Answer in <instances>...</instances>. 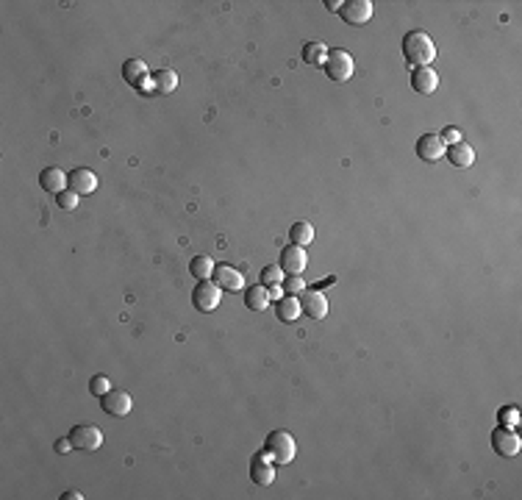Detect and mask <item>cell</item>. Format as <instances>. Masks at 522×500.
<instances>
[{
	"label": "cell",
	"mask_w": 522,
	"mask_h": 500,
	"mask_svg": "<svg viewBox=\"0 0 522 500\" xmlns=\"http://www.w3.org/2000/svg\"><path fill=\"white\" fill-rule=\"evenodd\" d=\"M403 56L411 67H428L436 59V45L425 31H408L403 36Z\"/></svg>",
	"instance_id": "cell-1"
},
{
	"label": "cell",
	"mask_w": 522,
	"mask_h": 500,
	"mask_svg": "<svg viewBox=\"0 0 522 500\" xmlns=\"http://www.w3.org/2000/svg\"><path fill=\"white\" fill-rule=\"evenodd\" d=\"M264 453L275 462V464H289L297 453L295 447V439L289 431H270L267 439H264Z\"/></svg>",
	"instance_id": "cell-2"
},
{
	"label": "cell",
	"mask_w": 522,
	"mask_h": 500,
	"mask_svg": "<svg viewBox=\"0 0 522 500\" xmlns=\"http://www.w3.org/2000/svg\"><path fill=\"white\" fill-rule=\"evenodd\" d=\"M325 75L331 78V81H350V75H353V56L347 53V50H342V47H334V50H328V59H325Z\"/></svg>",
	"instance_id": "cell-3"
},
{
	"label": "cell",
	"mask_w": 522,
	"mask_h": 500,
	"mask_svg": "<svg viewBox=\"0 0 522 500\" xmlns=\"http://www.w3.org/2000/svg\"><path fill=\"white\" fill-rule=\"evenodd\" d=\"M223 300V289L217 286V281H197L195 292H192V303L197 312H214Z\"/></svg>",
	"instance_id": "cell-4"
},
{
	"label": "cell",
	"mask_w": 522,
	"mask_h": 500,
	"mask_svg": "<svg viewBox=\"0 0 522 500\" xmlns=\"http://www.w3.org/2000/svg\"><path fill=\"white\" fill-rule=\"evenodd\" d=\"M300 312H306V317H311V320L328 317V297L317 289H303L300 292Z\"/></svg>",
	"instance_id": "cell-5"
},
{
	"label": "cell",
	"mask_w": 522,
	"mask_h": 500,
	"mask_svg": "<svg viewBox=\"0 0 522 500\" xmlns=\"http://www.w3.org/2000/svg\"><path fill=\"white\" fill-rule=\"evenodd\" d=\"M373 12H375V6L370 3V0H350V3H342L339 17L347 25H364V23L373 20Z\"/></svg>",
	"instance_id": "cell-6"
},
{
	"label": "cell",
	"mask_w": 522,
	"mask_h": 500,
	"mask_svg": "<svg viewBox=\"0 0 522 500\" xmlns=\"http://www.w3.org/2000/svg\"><path fill=\"white\" fill-rule=\"evenodd\" d=\"M308 267V256H306V247L297 245H286L281 250V270L286 275H303Z\"/></svg>",
	"instance_id": "cell-7"
},
{
	"label": "cell",
	"mask_w": 522,
	"mask_h": 500,
	"mask_svg": "<svg viewBox=\"0 0 522 500\" xmlns=\"http://www.w3.org/2000/svg\"><path fill=\"white\" fill-rule=\"evenodd\" d=\"M519 447H522V442H519V436L511 428L500 425V428L492 431V450H495L497 456H517Z\"/></svg>",
	"instance_id": "cell-8"
},
{
	"label": "cell",
	"mask_w": 522,
	"mask_h": 500,
	"mask_svg": "<svg viewBox=\"0 0 522 500\" xmlns=\"http://www.w3.org/2000/svg\"><path fill=\"white\" fill-rule=\"evenodd\" d=\"M250 478H253V484H258V486H270V484L275 481L273 459L264 453V450H258V453L250 459Z\"/></svg>",
	"instance_id": "cell-9"
},
{
	"label": "cell",
	"mask_w": 522,
	"mask_h": 500,
	"mask_svg": "<svg viewBox=\"0 0 522 500\" xmlns=\"http://www.w3.org/2000/svg\"><path fill=\"white\" fill-rule=\"evenodd\" d=\"M100 406H103V412H109V414H114V417H125V414L134 409V400H131L128 392L112 389V392H106V395L100 397Z\"/></svg>",
	"instance_id": "cell-10"
},
{
	"label": "cell",
	"mask_w": 522,
	"mask_h": 500,
	"mask_svg": "<svg viewBox=\"0 0 522 500\" xmlns=\"http://www.w3.org/2000/svg\"><path fill=\"white\" fill-rule=\"evenodd\" d=\"M445 150H447V145L442 142L439 134H423L417 139V156L423 162H439L445 156Z\"/></svg>",
	"instance_id": "cell-11"
},
{
	"label": "cell",
	"mask_w": 522,
	"mask_h": 500,
	"mask_svg": "<svg viewBox=\"0 0 522 500\" xmlns=\"http://www.w3.org/2000/svg\"><path fill=\"white\" fill-rule=\"evenodd\" d=\"M70 439L75 450H97L103 445V434L97 425H75L70 431Z\"/></svg>",
	"instance_id": "cell-12"
},
{
	"label": "cell",
	"mask_w": 522,
	"mask_h": 500,
	"mask_svg": "<svg viewBox=\"0 0 522 500\" xmlns=\"http://www.w3.org/2000/svg\"><path fill=\"white\" fill-rule=\"evenodd\" d=\"M39 186L45 192H50V195H59V192L70 189V175L64 170H59V167H45L39 173Z\"/></svg>",
	"instance_id": "cell-13"
},
{
	"label": "cell",
	"mask_w": 522,
	"mask_h": 500,
	"mask_svg": "<svg viewBox=\"0 0 522 500\" xmlns=\"http://www.w3.org/2000/svg\"><path fill=\"white\" fill-rule=\"evenodd\" d=\"M411 86H414V92H420V95H434L439 89V73L431 70V67H414Z\"/></svg>",
	"instance_id": "cell-14"
},
{
	"label": "cell",
	"mask_w": 522,
	"mask_h": 500,
	"mask_svg": "<svg viewBox=\"0 0 522 500\" xmlns=\"http://www.w3.org/2000/svg\"><path fill=\"white\" fill-rule=\"evenodd\" d=\"M214 281H217L220 289H228V292H239L245 286L242 273L236 267H231V264H217L214 267Z\"/></svg>",
	"instance_id": "cell-15"
},
{
	"label": "cell",
	"mask_w": 522,
	"mask_h": 500,
	"mask_svg": "<svg viewBox=\"0 0 522 500\" xmlns=\"http://www.w3.org/2000/svg\"><path fill=\"white\" fill-rule=\"evenodd\" d=\"M445 153H447L450 164H453V167H461V170L473 167V162H475V150H473V145H467L464 139L456 142V145H450V147L445 150Z\"/></svg>",
	"instance_id": "cell-16"
},
{
	"label": "cell",
	"mask_w": 522,
	"mask_h": 500,
	"mask_svg": "<svg viewBox=\"0 0 522 500\" xmlns=\"http://www.w3.org/2000/svg\"><path fill=\"white\" fill-rule=\"evenodd\" d=\"M70 189L78 192V195H92V192L97 189V175H95L92 170L78 167V170L70 173Z\"/></svg>",
	"instance_id": "cell-17"
},
{
	"label": "cell",
	"mask_w": 522,
	"mask_h": 500,
	"mask_svg": "<svg viewBox=\"0 0 522 500\" xmlns=\"http://www.w3.org/2000/svg\"><path fill=\"white\" fill-rule=\"evenodd\" d=\"M245 306H247L250 312H264V309L270 306V289H267L264 284L250 286V289L245 292Z\"/></svg>",
	"instance_id": "cell-18"
},
{
	"label": "cell",
	"mask_w": 522,
	"mask_h": 500,
	"mask_svg": "<svg viewBox=\"0 0 522 500\" xmlns=\"http://www.w3.org/2000/svg\"><path fill=\"white\" fill-rule=\"evenodd\" d=\"M328 59V47L323 42H306L303 45V62L311 67H323Z\"/></svg>",
	"instance_id": "cell-19"
},
{
	"label": "cell",
	"mask_w": 522,
	"mask_h": 500,
	"mask_svg": "<svg viewBox=\"0 0 522 500\" xmlns=\"http://www.w3.org/2000/svg\"><path fill=\"white\" fill-rule=\"evenodd\" d=\"M300 317V297H295V295H284L281 300H278V320H284V323H295Z\"/></svg>",
	"instance_id": "cell-20"
},
{
	"label": "cell",
	"mask_w": 522,
	"mask_h": 500,
	"mask_svg": "<svg viewBox=\"0 0 522 500\" xmlns=\"http://www.w3.org/2000/svg\"><path fill=\"white\" fill-rule=\"evenodd\" d=\"M175 86H178V75L173 70H159L153 75V89L159 95H173Z\"/></svg>",
	"instance_id": "cell-21"
},
{
	"label": "cell",
	"mask_w": 522,
	"mask_h": 500,
	"mask_svg": "<svg viewBox=\"0 0 522 500\" xmlns=\"http://www.w3.org/2000/svg\"><path fill=\"white\" fill-rule=\"evenodd\" d=\"M289 239L297 247H308L311 242H314V228H311V223H295L289 228Z\"/></svg>",
	"instance_id": "cell-22"
},
{
	"label": "cell",
	"mask_w": 522,
	"mask_h": 500,
	"mask_svg": "<svg viewBox=\"0 0 522 500\" xmlns=\"http://www.w3.org/2000/svg\"><path fill=\"white\" fill-rule=\"evenodd\" d=\"M123 75H125V81L134 84V86H139L145 78H150L145 62H139V59H128V62L123 64Z\"/></svg>",
	"instance_id": "cell-23"
},
{
	"label": "cell",
	"mask_w": 522,
	"mask_h": 500,
	"mask_svg": "<svg viewBox=\"0 0 522 500\" xmlns=\"http://www.w3.org/2000/svg\"><path fill=\"white\" fill-rule=\"evenodd\" d=\"M189 273L197 278V281H208L214 275V262L208 259V256H195L192 264H189Z\"/></svg>",
	"instance_id": "cell-24"
},
{
	"label": "cell",
	"mask_w": 522,
	"mask_h": 500,
	"mask_svg": "<svg viewBox=\"0 0 522 500\" xmlns=\"http://www.w3.org/2000/svg\"><path fill=\"white\" fill-rule=\"evenodd\" d=\"M261 284H264V286L284 284V270H281V264H270V267H264V273H261Z\"/></svg>",
	"instance_id": "cell-25"
},
{
	"label": "cell",
	"mask_w": 522,
	"mask_h": 500,
	"mask_svg": "<svg viewBox=\"0 0 522 500\" xmlns=\"http://www.w3.org/2000/svg\"><path fill=\"white\" fill-rule=\"evenodd\" d=\"M78 197H81V195H78V192H73V189H64V192H59V195H56L59 206H62L64 212H73V209L78 206Z\"/></svg>",
	"instance_id": "cell-26"
},
{
	"label": "cell",
	"mask_w": 522,
	"mask_h": 500,
	"mask_svg": "<svg viewBox=\"0 0 522 500\" xmlns=\"http://www.w3.org/2000/svg\"><path fill=\"white\" fill-rule=\"evenodd\" d=\"M89 392L97 395V397H103L106 392H112V381H109L106 375H95V378L89 381Z\"/></svg>",
	"instance_id": "cell-27"
},
{
	"label": "cell",
	"mask_w": 522,
	"mask_h": 500,
	"mask_svg": "<svg viewBox=\"0 0 522 500\" xmlns=\"http://www.w3.org/2000/svg\"><path fill=\"white\" fill-rule=\"evenodd\" d=\"M497 420H500V425H506V428H514V425L519 423V412H517L514 406H506V409H500Z\"/></svg>",
	"instance_id": "cell-28"
},
{
	"label": "cell",
	"mask_w": 522,
	"mask_h": 500,
	"mask_svg": "<svg viewBox=\"0 0 522 500\" xmlns=\"http://www.w3.org/2000/svg\"><path fill=\"white\" fill-rule=\"evenodd\" d=\"M281 286H284V292H286V295H297V292H303V289H306V284H303V278H300V275H286Z\"/></svg>",
	"instance_id": "cell-29"
},
{
	"label": "cell",
	"mask_w": 522,
	"mask_h": 500,
	"mask_svg": "<svg viewBox=\"0 0 522 500\" xmlns=\"http://www.w3.org/2000/svg\"><path fill=\"white\" fill-rule=\"evenodd\" d=\"M439 136H442V142H445V145H456V142H461V139H464L458 128H445Z\"/></svg>",
	"instance_id": "cell-30"
},
{
	"label": "cell",
	"mask_w": 522,
	"mask_h": 500,
	"mask_svg": "<svg viewBox=\"0 0 522 500\" xmlns=\"http://www.w3.org/2000/svg\"><path fill=\"white\" fill-rule=\"evenodd\" d=\"M53 447H56V453H70V450H73V439H70V436H67V439H59Z\"/></svg>",
	"instance_id": "cell-31"
},
{
	"label": "cell",
	"mask_w": 522,
	"mask_h": 500,
	"mask_svg": "<svg viewBox=\"0 0 522 500\" xmlns=\"http://www.w3.org/2000/svg\"><path fill=\"white\" fill-rule=\"evenodd\" d=\"M267 289H270V300H281V297H284V295H286V292H284V286H281V284H275V286H267Z\"/></svg>",
	"instance_id": "cell-32"
},
{
	"label": "cell",
	"mask_w": 522,
	"mask_h": 500,
	"mask_svg": "<svg viewBox=\"0 0 522 500\" xmlns=\"http://www.w3.org/2000/svg\"><path fill=\"white\" fill-rule=\"evenodd\" d=\"M325 6H328L331 12H339V9H342V0H328V3H325Z\"/></svg>",
	"instance_id": "cell-33"
},
{
	"label": "cell",
	"mask_w": 522,
	"mask_h": 500,
	"mask_svg": "<svg viewBox=\"0 0 522 500\" xmlns=\"http://www.w3.org/2000/svg\"><path fill=\"white\" fill-rule=\"evenodd\" d=\"M78 497H81V495H78V492H75V489H70V492H67V495H64V500H78Z\"/></svg>",
	"instance_id": "cell-34"
}]
</instances>
